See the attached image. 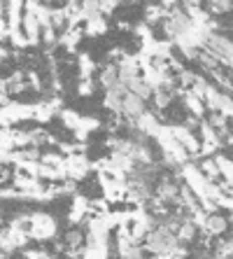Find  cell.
Returning a JSON list of instances; mask_svg holds the SVG:
<instances>
[{
  "label": "cell",
  "instance_id": "obj_1",
  "mask_svg": "<svg viewBox=\"0 0 233 259\" xmlns=\"http://www.w3.org/2000/svg\"><path fill=\"white\" fill-rule=\"evenodd\" d=\"M33 220V231H35V236H42V238H49V236L56 234V224L54 220H49L47 215H35L30 217Z\"/></svg>",
  "mask_w": 233,
  "mask_h": 259
}]
</instances>
